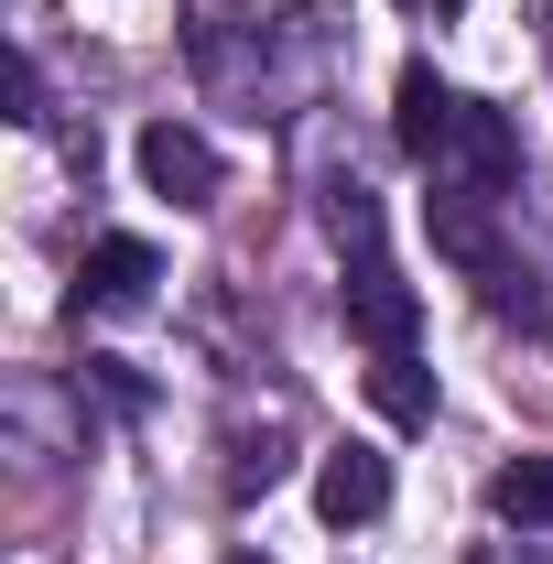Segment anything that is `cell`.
<instances>
[{
    "label": "cell",
    "instance_id": "5b68a950",
    "mask_svg": "<svg viewBox=\"0 0 553 564\" xmlns=\"http://www.w3.org/2000/svg\"><path fill=\"white\" fill-rule=\"evenodd\" d=\"M315 510H326V521H380V510H391V467H380V456H369V445H337V456H326V467H315Z\"/></svg>",
    "mask_w": 553,
    "mask_h": 564
},
{
    "label": "cell",
    "instance_id": "ba28073f",
    "mask_svg": "<svg viewBox=\"0 0 553 564\" xmlns=\"http://www.w3.org/2000/svg\"><path fill=\"white\" fill-rule=\"evenodd\" d=\"M488 196H434V207H423V228H434V250H445V261H467V272H499V239H488Z\"/></svg>",
    "mask_w": 553,
    "mask_h": 564
},
{
    "label": "cell",
    "instance_id": "9a60e30c",
    "mask_svg": "<svg viewBox=\"0 0 553 564\" xmlns=\"http://www.w3.org/2000/svg\"><path fill=\"white\" fill-rule=\"evenodd\" d=\"M445 11H456V0H445Z\"/></svg>",
    "mask_w": 553,
    "mask_h": 564
},
{
    "label": "cell",
    "instance_id": "8fae6325",
    "mask_svg": "<svg viewBox=\"0 0 553 564\" xmlns=\"http://www.w3.org/2000/svg\"><path fill=\"white\" fill-rule=\"evenodd\" d=\"M0 87H11V120H44V76H33V55H11Z\"/></svg>",
    "mask_w": 553,
    "mask_h": 564
},
{
    "label": "cell",
    "instance_id": "6da1fadb",
    "mask_svg": "<svg viewBox=\"0 0 553 564\" xmlns=\"http://www.w3.org/2000/svg\"><path fill=\"white\" fill-rule=\"evenodd\" d=\"M347 337H358L369 358L413 348V337H423V293L391 272V261H358V272H347Z\"/></svg>",
    "mask_w": 553,
    "mask_h": 564
},
{
    "label": "cell",
    "instance_id": "8992f818",
    "mask_svg": "<svg viewBox=\"0 0 553 564\" xmlns=\"http://www.w3.org/2000/svg\"><path fill=\"white\" fill-rule=\"evenodd\" d=\"M152 282H163L152 239H98V250H87V272H76V304H109V315H120V304H141Z\"/></svg>",
    "mask_w": 553,
    "mask_h": 564
},
{
    "label": "cell",
    "instance_id": "7c38bea8",
    "mask_svg": "<svg viewBox=\"0 0 553 564\" xmlns=\"http://www.w3.org/2000/svg\"><path fill=\"white\" fill-rule=\"evenodd\" d=\"M228 564H272V554H228Z\"/></svg>",
    "mask_w": 553,
    "mask_h": 564
},
{
    "label": "cell",
    "instance_id": "52a82bcc",
    "mask_svg": "<svg viewBox=\"0 0 553 564\" xmlns=\"http://www.w3.org/2000/svg\"><path fill=\"white\" fill-rule=\"evenodd\" d=\"M369 402H380V423H402V434H423V423H434V369H423L413 348H391L380 369H369Z\"/></svg>",
    "mask_w": 553,
    "mask_h": 564
},
{
    "label": "cell",
    "instance_id": "5bb4252c",
    "mask_svg": "<svg viewBox=\"0 0 553 564\" xmlns=\"http://www.w3.org/2000/svg\"><path fill=\"white\" fill-rule=\"evenodd\" d=\"M413 11H423V0H413ZM434 11H445V0H434Z\"/></svg>",
    "mask_w": 553,
    "mask_h": 564
},
{
    "label": "cell",
    "instance_id": "9c48e42d",
    "mask_svg": "<svg viewBox=\"0 0 553 564\" xmlns=\"http://www.w3.org/2000/svg\"><path fill=\"white\" fill-rule=\"evenodd\" d=\"M488 510H499L510 532H543L553 521V456H510V467L488 478Z\"/></svg>",
    "mask_w": 553,
    "mask_h": 564
},
{
    "label": "cell",
    "instance_id": "30bf717a",
    "mask_svg": "<svg viewBox=\"0 0 553 564\" xmlns=\"http://www.w3.org/2000/svg\"><path fill=\"white\" fill-rule=\"evenodd\" d=\"M326 228H337V239L358 250V261H380V207H369L358 185H337V196H326Z\"/></svg>",
    "mask_w": 553,
    "mask_h": 564
},
{
    "label": "cell",
    "instance_id": "3957f363",
    "mask_svg": "<svg viewBox=\"0 0 553 564\" xmlns=\"http://www.w3.org/2000/svg\"><path fill=\"white\" fill-rule=\"evenodd\" d=\"M456 109H467V98H456V87H445V76L413 55V66H402V87H391V131H402V152H413V163H445Z\"/></svg>",
    "mask_w": 553,
    "mask_h": 564
},
{
    "label": "cell",
    "instance_id": "4fadbf2b",
    "mask_svg": "<svg viewBox=\"0 0 553 564\" xmlns=\"http://www.w3.org/2000/svg\"><path fill=\"white\" fill-rule=\"evenodd\" d=\"M543 55H553V11H543Z\"/></svg>",
    "mask_w": 553,
    "mask_h": 564
},
{
    "label": "cell",
    "instance_id": "277c9868",
    "mask_svg": "<svg viewBox=\"0 0 553 564\" xmlns=\"http://www.w3.org/2000/svg\"><path fill=\"white\" fill-rule=\"evenodd\" d=\"M445 163H467V196H510V174H521V141H510V109L467 98V109H456V141H445Z\"/></svg>",
    "mask_w": 553,
    "mask_h": 564
},
{
    "label": "cell",
    "instance_id": "7a4b0ae2",
    "mask_svg": "<svg viewBox=\"0 0 553 564\" xmlns=\"http://www.w3.org/2000/svg\"><path fill=\"white\" fill-rule=\"evenodd\" d=\"M131 163H141V185H152V196H174V207H217V152H207V131L152 120V131L131 141Z\"/></svg>",
    "mask_w": 553,
    "mask_h": 564
}]
</instances>
